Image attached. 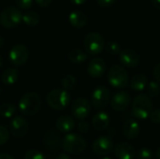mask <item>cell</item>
I'll use <instances>...</instances> for the list:
<instances>
[{"mask_svg": "<svg viewBox=\"0 0 160 159\" xmlns=\"http://www.w3.org/2000/svg\"><path fill=\"white\" fill-rule=\"evenodd\" d=\"M154 103L151 97L147 95L140 94L135 97L132 101L131 112L133 116L139 120H144L149 117L153 112Z\"/></svg>", "mask_w": 160, "mask_h": 159, "instance_id": "cell-1", "label": "cell"}, {"mask_svg": "<svg viewBox=\"0 0 160 159\" xmlns=\"http://www.w3.org/2000/svg\"><path fill=\"white\" fill-rule=\"evenodd\" d=\"M41 106V99L38 94L36 92H27L21 97L19 101L20 112L26 116H32L36 114Z\"/></svg>", "mask_w": 160, "mask_h": 159, "instance_id": "cell-2", "label": "cell"}, {"mask_svg": "<svg viewBox=\"0 0 160 159\" xmlns=\"http://www.w3.org/2000/svg\"><path fill=\"white\" fill-rule=\"evenodd\" d=\"M107 79L109 83L118 89L127 87L129 84V76L128 70L121 65H113L110 67Z\"/></svg>", "mask_w": 160, "mask_h": 159, "instance_id": "cell-3", "label": "cell"}, {"mask_svg": "<svg viewBox=\"0 0 160 159\" xmlns=\"http://www.w3.org/2000/svg\"><path fill=\"white\" fill-rule=\"evenodd\" d=\"M48 106L55 111H63L70 102V95L62 88H55L49 92L46 97Z\"/></svg>", "mask_w": 160, "mask_h": 159, "instance_id": "cell-4", "label": "cell"}, {"mask_svg": "<svg viewBox=\"0 0 160 159\" xmlns=\"http://www.w3.org/2000/svg\"><path fill=\"white\" fill-rule=\"evenodd\" d=\"M86 146L85 139L76 133L68 134L62 141V147L68 154H80L86 149Z\"/></svg>", "mask_w": 160, "mask_h": 159, "instance_id": "cell-5", "label": "cell"}, {"mask_svg": "<svg viewBox=\"0 0 160 159\" xmlns=\"http://www.w3.org/2000/svg\"><path fill=\"white\" fill-rule=\"evenodd\" d=\"M83 46L88 54L97 55L103 51L105 47V39L98 32H90L84 37Z\"/></svg>", "mask_w": 160, "mask_h": 159, "instance_id": "cell-6", "label": "cell"}, {"mask_svg": "<svg viewBox=\"0 0 160 159\" xmlns=\"http://www.w3.org/2000/svg\"><path fill=\"white\" fill-rule=\"evenodd\" d=\"M22 21V13L15 7H8L0 12V24L7 28L12 29Z\"/></svg>", "mask_w": 160, "mask_h": 159, "instance_id": "cell-7", "label": "cell"}, {"mask_svg": "<svg viewBox=\"0 0 160 159\" xmlns=\"http://www.w3.org/2000/svg\"><path fill=\"white\" fill-rule=\"evenodd\" d=\"M111 102V92L109 88L99 85L94 89L91 95V106L96 110H102L106 108Z\"/></svg>", "mask_w": 160, "mask_h": 159, "instance_id": "cell-8", "label": "cell"}, {"mask_svg": "<svg viewBox=\"0 0 160 159\" xmlns=\"http://www.w3.org/2000/svg\"><path fill=\"white\" fill-rule=\"evenodd\" d=\"M29 54H30L29 50L25 45L16 44L10 49L8 59L13 66L21 67L27 62L29 58Z\"/></svg>", "mask_w": 160, "mask_h": 159, "instance_id": "cell-9", "label": "cell"}, {"mask_svg": "<svg viewBox=\"0 0 160 159\" xmlns=\"http://www.w3.org/2000/svg\"><path fill=\"white\" fill-rule=\"evenodd\" d=\"M114 149L113 141L108 136H100L92 144L93 153L98 157H106Z\"/></svg>", "mask_w": 160, "mask_h": 159, "instance_id": "cell-10", "label": "cell"}, {"mask_svg": "<svg viewBox=\"0 0 160 159\" xmlns=\"http://www.w3.org/2000/svg\"><path fill=\"white\" fill-rule=\"evenodd\" d=\"M91 112V103L85 97L76 98L71 105V113L78 120H84Z\"/></svg>", "mask_w": 160, "mask_h": 159, "instance_id": "cell-11", "label": "cell"}, {"mask_svg": "<svg viewBox=\"0 0 160 159\" xmlns=\"http://www.w3.org/2000/svg\"><path fill=\"white\" fill-rule=\"evenodd\" d=\"M9 130L13 137L23 138L29 130V123L22 116H16L9 122Z\"/></svg>", "mask_w": 160, "mask_h": 159, "instance_id": "cell-12", "label": "cell"}, {"mask_svg": "<svg viewBox=\"0 0 160 159\" xmlns=\"http://www.w3.org/2000/svg\"><path fill=\"white\" fill-rule=\"evenodd\" d=\"M131 103V97L126 91H120L113 95L111 98V107L115 112H123L127 110Z\"/></svg>", "mask_w": 160, "mask_h": 159, "instance_id": "cell-13", "label": "cell"}, {"mask_svg": "<svg viewBox=\"0 0 160 159\" xmlns=\"http://www.w3.org/2000/svg\"><path fill=\"white\" fill-rule=\"evenodd\" d=\"M119 60L124 67L134 68L139 66L141 58L136 51L132 49H124L119 53Z\"/></svg>", "mask_w": 160, "mask_h": 159, "instance_id": "cell-14", "label": "cell"}, {"mask_svg": "<svg viewBox=\"0 0 160 159\" xmlns=\"http://www.w3.org/2000/svg\"><path fill=\"white\" fill-rule=\"evenodd\" d=\"M106 71V62L99 57L93 58L89 64H88V68L87 72L90 77L98 79L101 78Z\"/></svg>", "mask_w": 160, "mask_h": 159, "instance_id": "cell-15", "label": "cell"}, {"mask_svg": "<svg viewBox=\"0 0 160 159\" xmlns=\"http://www.w3.org/2000/svg\"><path fill=\"white\" fill-rule=\"evenodd\" d=\"M113 150L115 157L118 159H134L136 157V150L134 146L126 142L117 143Z\"/></svg>", "mask_w": 160, "mask_h": 159, "instance_id": "cell-16", "label": "cell"}, {"mask_svg": "<svg viewBox=\"0 0 160 159\" xmlns=\"http://www.w3.org/2000/svg\"><path fill=\"white\" fill-rule=\"evenodd\" d=\"M111 117L106 112H98L92 118V126L98 131H103L109 127Z\"/></svg>", "mask_w": 160, "mask_h": 159, "instance_id": "cell-17", "label": "cell"}, {"mask_svg": "<svg viewBox=\"0 0 160 159\" xmlns=\"http://www.w3.org/2000/svg\"><path fill=\"white\" fill-rule=\"evenodd\" d=\"M123 134L128 140H135L140 134V125L133 119H128L124 123Z\"/></svg>", "mask_w": 160, "mask_h": 159, "instance_id": "cell-18", "label": "cell"}, {"mask_svg": "<svg viewBox=\"0 0 160 159\" xmlns=\"http://www.w3.org/2000/svg\"><path fill=\"white\" fill-rule=\"evenodd\" d=\"M56 128L62 133H68L75 128V121L69 115H62L55 122Z\"/></svg>", "mask_w": 160, "mask_h": 159, "instance_id": "cell-19", "label": "cell"}, {"mask_svg": "<svg viewBox=\"0 0 160 159\" xmlns=\"http://www.w3.org/2000/svg\"><path fill=\"white\" fill-rule=\"evenodd\" d=\"M68 21H69V23L73 27L81 29V28H83L87 24L88 18H87L86 14L83 13L82 11L73 10L68 16Z\"/></svg>", "mask_w": 160, "mask_h": 159, "instance_id": "cell-20", "label": "cell"}, {"mask_svg": "<svg viewBox=\"0 0 160 159\" xmlns=\"http://www.w3.org/2000/svg\"><path fill=\"white\" fill-rule=\"evenodd\" d=\"M147 84H148L147 77L142 73H139L134 75L131 78V80H129L128 85L134 92H142L147 87Z\"/></svg>", "mask_w": 160, "mask_h": 159, "instance_id": "cell-21", "label": "cell"}, {"mask_svg": "<svg viewBox=\"0 0 160 159\" xmlns=\"http://www.w3.org/2000/svg\"><path fill=\"white\" fill-rule=\"evenodd\" d=\"M19 78V71L17 68L9 67L3 71L1 75V82L6 85L14 84Z\"/></svg>", "mask_w": 160, "mask_h": 159, "instance_id": "cell-22", "label": "cell"}, {"mask_svg": "<svg viewBox=\"0 0 160 159\" xmlns=\"http://www.w3.org/2000/svg\"><path fill=\"white\" fill-rule=\"evenodd\" d=\"M68 58L72 64L80 65V64L84 63L87 60L88 55L86 54V52H84L81 49H73L68 52Z\"/></svg>", "mask_w": 160, "mask_h": 159, "instance_id": "cell-23", "label": "cell"}, {"mask_svg": "<svg viewBox=\"0 0 160 159\" xmlns=\"http://www.w3.org/2000/svg\"><path fill=\"white\" fill-rule=\"evenodd\" d=\"M39 15L36 11H27L22 14V22L28 26H35L39 22Z\"/></svg>", "mask_w": 160, "mask_h": 159, "instance_id": "cell-24", "label": "cell"}, {"mask_svg": "<svg viewBox=\"0 0 160 159\" xmlns=\"http://www.w3.org/2000/svg\"><path fill=\"white\" fill-rule=\"evenodd\" d=\"M16 107L12 103H3L0 105V115L4 118H10L14 115Z\"/></svg>", "mask_w": 160, "mask_h": 159, "instance_id": "cell-25", "label": "cell"}, {"mask_svg": "<svg viewBox=\"0 0 160 159\" xmlns=\"http://www.w3.org/2000/svg\"><path fill=\"white\" fill-rule=\"evenodd\" d=\"M61 84H62V87L64 90L69 91V90H72L75 88V86L77 84V80L72 74H68L62 78Z\"/></svg>", "mask_w": 160, "mask_h": 159, "instance_id": "cell-26", "label": "cell"}, {"mask_svg": "<svg viewBox=\"0 0 160 159\" xmlns=\"http://www.w3.org/2000/svg\"><path fill=\"white\" fill-rule=\"evenodd\" d=\"M146 93L149 97H156L160 94V83L157 81H152L147 84Z\"/></svg>", "mask_w": 160, "mask_h": 159, "instance_id": "cell-27", "label": "cell"}, {"mask_svg": "<svg viewBox=\"0 0 160 159\" xmlns=\"http://www.w3.org/2000/svg\"><path fill=\"white\" fill-rule=\"evenodd\" d=\"M105 48H106L107 52L112 55L119 54L122 51L121 45L115 40H110L109 42H107V44L105 45Z\"/></svg>", "mask_w": 160, "mask_h": 159, "instance_id": "cell-28", "label": "cell"}, {"mask_svg": "<svg viewBox=\"0 0 160 159\" xmlns=\"http://www.w3.org/2000/svg\"><path fill=\"white\" fill-rule=\"evenodd\" d=\"M24 159H46V157L39 150L30 149L25 153Z\"/></svg>", "mask_w": 160, "mask_h": 159, "instance_id": "cell-29", "label": "cell"}, {"mask_svg": "<svg viewBox=\"0 0 160 159\" xmlns=\"http://www.w3.org/2000/svg\"><path fill=\"white\" fill-rule=\"evenodd\" d=\"M137 159H153V152L147 147H142L136 155Z\"/></svg>", "mask_w": 160, "mask_h": 159, "instance_id": "cell-30", "label": "cell"}, {"mask_svg": "<svg viewBox=\"0 0 160 159\" xmlns=\"http://www.w3.org/2000/svg\"><path fill=\"white\" fill-rule=\"evenodd\" d=\"M9 139V132H8V129L3 126V125H0V145H4L8 142Z\"/></svg>", "mask_w": 160, "mask_h": 159, "instance_id": "cell-31", "label": "cell"}, {"mask_svg": "<svg viewBox=\"0 0 160 159\" xmlns=\"http://www.w3.org/2000/svg\"><path fill=\"white\" fill-rule=\"evenodd\" d=\"M16 5L22 9H29L33 5V0H15Z\"/></svg>", "mask_w": 160, "mask_h": 159, "instance_id": "cell-32", "label": "cell"}, {"mask_svg": "<svg viewBox=\"0 0 160 159\" xmlns=\"http://www.w3.org/2000/svg\"><path fill=\"white\" fill-rule=\"evenodd\" d=\"M149 118L151 120V122L153 124H157L159 125L160 124V109L158 110H154L151 114L149 115Z\"/></svg>", "mask_w": 160, "mask_h": 159, "instance_id": "cell-33", "label": "cell"}, {"mask_svg": "<svg viewBox=\"0 0 160 159\" xmlns=\"http://www.w3.org/2000/svg\"><path fill=\"white\" fill-rule=\"evenodd\" d=\"M77 129H78L81 133L85 134V133H87V132L89 131V129H90V126H89V124H88L86 121L82 120V121H81V122L78 124V126H77Z\"/></svg>", "mask_w": 160, "mask_h": 159, "instance_id": "cell-34", "label": "cell"}, {"mask_svg": "<svg viewBox=\"0 0 160 159\" xmlns=\"http://www.w3.org/2000/svg\"><path fill=\"white\" fill-rule=\"evenodd\" d=\"M116 0H97V3L101 7H110L115 4Z\"/></svg>", "mask_w": 160, "mask_h": 159, "instance_id": "cell-35", "label": "cell"}, {"mask_svg": "<svg viewBox=\"0 0 160 159\" xmlns=\"http://www.w3.org/2000/svg\"><path fill=\"white\" fill-rule=\"evenodd\" d=\"M153 76H154L155 80L160 83V62L155 66V67L153 69Z\"/></svg>", "mask_w": 160, "mask_h": 159, "instance_id": "cell-36", "label": "cell"}, {"mask_svg": "<svg viewBox=\"0 0 160 159\" xmlns=\"http://www.w3.org/2000/svg\"><path fill=\"white\" fill-rule=\"evenodd\" d=\"M35 1L40 7H47L52 3V0H35Z\"/></svg>", "mask_w": 160, "mask_h": 159, "instance_id": "cell-37", "label": "cell"}, {"mask_svg": "<svg viewBox=\"0 0 160 159\" xmlns=\"http://www.w3.org/2000/svg\"><path fill=\"white\" fill-rule=\"evenodd\" d=\"M55 159H71V157L68 154H66V153H61V154H59L56 157Z\"/></svg>", "mask_w": 160, "mask_h": 159, "instance_id": "cell-38", "label": "cell"}, {"mask_svg": "<svg viewBox=\"0 0 160 159\" xmlns=\"http://www.w3.org/2000/svg\"><path fill=\"white\" fill-rule=\"evenodd\" d=\"M87 0H70V2L74 5H77V6H80V5H82L86 2Z\"/></svg>", "mask_w": 160, "mask_h": 159, "instance_id": "cell-39", "label": "cell"}, {"mask_svg": "<svg viewBox=\"0 0 160 159\" xmlns=\"http://www.w3.org/2000/svg\"><path fill=\"white\" fill-rule=\"evenodd\" d=\"M151 2H152V5L156 8H158V9L160 10V0H151Z\"/></svg>", "mask_w": 160, "mask_h": 159, "instance_id": "cell-40", "label": "cell"}, {"mask_svg": "<svg viewBox=\"0 0 160 159\" xmlns=\"http://www.w3.org/2000/svg\"><path fill=\"white\" fill-rule=\"evenodd\" d=\"M0 159H14L10 155L8 154H6V153H3V154H0Z\"/></svg>", "mask_w": 160, "mask_h": 159, "instance_id": "cell-41", "label": "cell"}, {"mask_svg": "<svg viewBox=\"0 0 160 159\" xmlns=\"http://www.w3.org/2000/svg\"><path fill=\"white\" fill-rule=\"evenodd\" d=\"M4 44H5V40H4V38L0 36V49L4 46Z\"/></svg>", "mask_w": 160, "mask_h": 159, "instance_id": "cell-42", "label": "cell"}, {"mask_svg": "<svg viewBox=\"0 0 160 159\" xmlns=\"http://www.w3.org/2000/svg\"><path fill=\"white\" fill-rule=\"evenodd\" d=\"M156 156H157V158L160 159V147L157 150V153H156Z\"/></svg>", "mask_w": 160, "mask_h": 159, "instance_id": "cell-43", "label": "cell"}, {"mask_svg": "<svg viewBox=\"0 0 160 159\" xmlns=\"http://www.w3.org/2000/svg\"><path fill=\"white\" fill-rule=\"evenodd\" d=\"M2 65H3V59H2V56L0 55V68L2 67Z\"/></svg>", "mask_w": 160, "mask_h": 159, "instance_id": "cell-44", "label": "cell"}, {"mask_svg": "<svg viewBox=\"0 0 160 159\" xmlns=\"http://www.w3.org/2000/svg\"><path fill=\"white\" fill-rule=\"evenodd\" d=\"M99 159H112V157H100Z\"/></svg>", "mask_w": 160, "mask_h": 159, "instance_id": "cell-45", "label": "cell"}, {"mask_svg": "<svg viewBox=\"0 0 160 159\" xmlns=\"http://www.w3.org/2000/svg\"><path fill=\"white\" fill-rule=\"evenodd\" d=\"M78 159H88V158H82H82H78Z\"/></svg>", "mask_w": 160, "mask_h": 159, "instance_id": "cell-46", "label": "cell"}, {"mask_svg": "<svg viewBox=\"0 0 160 159\" xmlns=\"http://www.w3.org/2000/svg\"><path fill=\"white\" fill-rule=\"evenodd\" d=\"M0 94H1V88H0Z\"/></svg>", "mask_w": 160, "mask_h": 159, "instance_id": "cell-47", "label": "cell"}]
</instances>
